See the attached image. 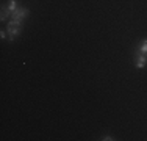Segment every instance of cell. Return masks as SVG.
I'll return each instance as SVG.
<instances>
[{
  "label": "cell",
  "mask_w": 147,
  "mask_h": 141,
  "mask_svg": "<svg viewBox=\"0 0 147 141\" xmlns=\"http://www.w3.org/2000/svg\"><path fill=\"white\" fill-rule=\"evenodd\" d=\"M135 64H136V68H139V69L144 68V66L147 64V56L144 54H139L138 52V54L135 55Z\"/></svg>",
  "instance_id": "obj_1"
},
{
  "label": "cell",
  "mask_w": 147,
  "mask_h": 141,
  "mask_svg": "<svg viewBox=\"0 0 147 141\" xmlns=\"http://www.w3.org/2000/svg\"><path fill=\"white\" fill-rule=\"evenodd\" d=\"M27 16H28V9L27 8H19V9H16L14 13H11L13 19H19V20H22L24 17H27Z\"/></svg>",
  "instance_id": "obj_2"
},
{
  "label": "cell",
  "mask_w": 147,
  "mask_h": 141,
  "mask_svg": "<svg viewBox=\"0 0 147 141\" xmlns=\"http://www.w3.org/2000/svg\"><path fill=\"white\" fill-rule=\"evenodd\" d=\"M22 33V27H8V39L13 41L14 36Z\"/></svg>",
  "instance_id": "obj_3"
},
{
  "label": "cell",
  "mask_w": 147,
  "mask_h": 141,
  "mask_svg": "<svg viewBox=\"0 0 147 141\" xmlns=\"http://www.w3.org/2000/svg\"><path fill=\"white\" fill-rule=\"evenodd\" d=\"M6 8H8V11L9 13H14L16 11V0H9V2H8V5H6Z\"/></svg>",
  "instance_id": "obj_4"
},
{
  "label": "cell",
  "mask_w": 147,
  "mask_h": 141,
  "mask_svg": "<svg viewBox=\"0 0 147 141\" xmlns=\"http://www.w3.org/2000/svg\"><path fill=\"white\" fill-rule=\"evenodd\" d=\"M8 27H22V20L19 19H11L8 22Z\"/></svg>",
  "instance_id": "obj_5"
},
{
  "label": "cell",
  "mask_w": 147,
  "mask_h": 141,
  "mask_svg": "<svg viewBox=\"0 0 147 141\" xmlns=\"http://www.w3.org/2000/svg\"><path fill=\"white\" fill-rule=\"evenodd\" d=\"M138 52H139V54H144V55H147V41H144L141 45H139Z\"/></svg>",
  "instance_id": "obj_6"
},
{
  "label": "cell",
  "mask_w": 147,
  "mask_h": 141,
  "mask_svg": "<svg viewBox=\"0 0 147 141\" xmlns=\"http://www.w3.org/2000/svg\"><path fill=\"white\" fill-rule=\"evenodd\" d=\"M8 14H11V13L8 11V8H6V6H3V8H2V20H3V22L6 20V17H8Z\"/></svg>",
  "instance_id": "obj_7"
},
{
  "label": "cell",
  "mask_w": 147,
  "mask_h": 141,
  "mask_svg": "<svg viewBox=\"0 0 147 141\" xmlns=\"http://www.w3.org/2000/svg\"><path fill=\"white\" fill-rule=\"evenodd\" d=\"M103 140L105 141H113L114 138H113V136H103Z\"/></svg>",
  "instance_id": "obj_8"
},
{
  "label": "cell",
  "mask_w": 147,
  "mask_h": 141,
  "mask_svg": "<svg viewBox=\"0 0 147 141\" xmlns=\"http://www.w3.org/2000/svg\"><path fill=\"white\" fill-rule=\"evenodd\" d=\"M146 56H147V55H146Z\"/></svg>",
  "instance_id": "obj_9"
}]
</instances>
